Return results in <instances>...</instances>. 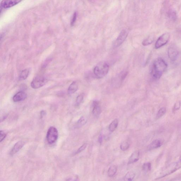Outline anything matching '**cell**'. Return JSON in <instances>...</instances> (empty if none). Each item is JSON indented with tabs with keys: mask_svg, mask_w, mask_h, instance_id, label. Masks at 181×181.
I'll return each mask as SVG.
<instances>
[{
	"mask_svg": "<svg viewBox=\"0 0 181 181\" xmlns=\"http://www.w3.org/2000/svg\"><path fill=\"white\" fill-rule=\"evenodd\" d=\"M167 64L163 59L158 58L153 63L151 74L153 79L158 80L166 70Z\"/></svg>",
	"mask_w": 181,
	"mask_h": 181,
	"instance_id": "cell-1",
	"label": "cell"
},
{
	"mask_svg": "<svg viewBox=\"0 0 181 181\" xmlns=\"http://www.w3.org/2000/svg\"><path fill=\"white\" fill-rule=\"evenodd\" d=\"M109 70V66L107 63L101 62L95 66L94 70V74L97 78H102L106 76Z\"/></svg>",
	"mask_w": 181,
	"mask_h": 181,
	"instance_id": "cell-2",
	"label": "cell"
},
{
	"mask_svg": "<svg viewBox=\"0 0 181 181\" xmlns=\"http://www.w3.org/2000/svg\"><path fill=\"white\" fill-rule=\"evenodd\" d=\"M58 138V131L57 128L52 126L48 129L46 139L50 144H53L57 141Z\"/></svg>",
	"mask_w": 181,
	"mask_h": 181,
	"instance_id": "cell-3",
	"label": "cell"
},
{
	"mask_svg": "<svg viewBox=\"0 0 181 181\" xmlns=\"http://www.w3.org/2000/svg\"><path fill=\"white\" fill-rule=\"evenodd\" d=\"M47 82V79L44 76H37L31 82V86L34 89H38L43 86Z\"/></svg>",
	"mask_w": 181,
	"mask_h": 181,
	"instance_id": "cell-4",
	"label": "cell"
},
{
	"mask_svg": "<svg viewBox=\"0 0 181 181\" xmlns=\"http://www.w3.org/2000/svg\"><path fill=\"white\" fill-rule=\"evenodd\" d=\"M170 35L169 33H165L158 38L155 45V48L158 49L165 45L169 42Z\"/></svg>",
	"mask_w": 181,
	"mask_h": 181,
	"instance_id": "cell-5",
	"label": "cell"
},
{
	"mask_svg": "<svg viewBox=\"0 0 181 181\" xmlns=\"http://www.w3.org/2000/svg\"><path fill=\"white\" fill-rule=\"evenodd\" d=\"M128 35V32L126 30L124 29L121 31L116 40L114 42L113 47L116 48L120 46L126 40Z\"/></svg>",
	"mask_w": 181,
	"mask_h": 181,
	"instance_id": "cell-6",
	"label": "cell"
},
{
	"mask_svg": "<svg viewBox=\"0 0 181 181\" xmlns=\"http://www.w3.org/2000/svg\"><path fill=\"white\" fill-rule=\"evenodd\" d=\"M168 54L169 59L171 61H176L179 55L178 48L175 45L169 46L168 48Z\"/></svg>",
	"mask_w": 181,
	"mask_h": 181,
	"instance_id": "cell-7",
	"label": "cell"
},
{
	"mask_svg": "<svg viewBox=\"0 0 181 181\" xmlns=\"http://www.w3.org/2000/svg\"><path fill=\"white\" fill-rule=\"evenodd\" d=\"M23 0H2L1 1V7L3 8H8L17 4Z\"/></svg>",
	"mask_w": 181,
	"mask_h": 181,
	"instance_id": "cell-8",
	"label": "cell"
},
{
	"mask_svg": "<svg viewBox=\"0 0 181 181\" xmlns=\"http://www.w3.org/2000/svg\"><path fill=\"white\" fill-rule=\"evenodd\" d=\"M25 143L23 141H20L18 142L13 147L10 152L11 155H13L18 152L25 145Z\"/></svg>",
	"mask_w": 181,
	"mask_h": 181,
	"instance_id": "cell-9",
	"label": "cell"
},
{
	"mask_svg": "<svg viewBox=\"0 0 181 181\" xmlns=\"http://www.w3.org/2000/svg\"><path fill=\"white\" fill-rule=\"evenodd\" d=\"M27 97V95L26 93L20 91L14 95L12 100L14 102H19L25 100Z\"/></svg>",
	"mask_w": 181,
	"mask_h": 181,
	"instance_id": "cell-10",
	"label": "cell"
},
{
	"mask_svg": "<svg viewBox=\"0 0 181 181\" xmlns=\"http://www.w3.org/2000/svg\"><path fill=\"white\" fill-rule=\"evenodd\" d=\"M101 112V108L99 103L97 101H94L93 103L92 112L94 116L97 117L100 114Z\"/></svg>",
	"mask_w": 181,
	"mask_h": 181,
	"instance_id": "cell-11",
	"label": "cell"
},
{
	"mask_svg": "<svg viewBox=\"0 0 181 181\" xmlns=\"http://www.w3.org/2000/svg\"><path fill=\"white\" fill-rule=\"evenodd\" d=\"M163 144L162 142L160 140L156 139L152 141L148 147V150H154V149L160 148L161 146V145Z\"/></svg>",
	"mask_w": 181,
	"mask_h": 181,
	"instance_id": "cell-12",
	"label": "cell"
},
{
	"mask_svg": "<svg viewBox=\"0 0 181 181\" xmlns=\"http://www.w3.org/2000/svg\"><path fill=\"white\" fill-rule=\"evenodd\" d=\"M139 152L138 151H136L133 153L129 159L128 165H130L137 161L139 160Z\"/></svg>",
	"mask_w": 181,
	"mask_h": 181,
	"instance_id": "cell-13",
	"label": "cell"
},
{
	"mask_svg": "<svg viewBox=\"0 0 181 181\" xmlns=\"http://www.w3.org/2000/svg\"><path fill=\"white\" fill-rule=\"evenodd\" d=\"M78 89V85L76 81H74L69 86L68 92L69 94L72 95L75 93Z\"/></svg>",
	"mask_w": 181,
	"mask_h": 181,
	"instance_id": "cell-14",
	"label": "cell"
},
{
	"mask_svg": "<svg viewBox=\"0 0 181 181\" xmlns=\"http://www.w3.org/2000/svg\"><path fill=\"white\" fill-rule=\"evenodd\" d=\"M117 168L115 165L111 166L108 169V174L110 177H112L114 176L117 172Z\"/></svg>",
	"mask_w": 181,
	"mask_h": 181,
	"instance_id": "cell-15",
	"label": "cell"
},
{
	"mask_svg": "<svg viewBox=\"0 0 181 181\" xmlns=\"http://www.w3.org/2000/svg\"><path fill=\"white\" fill-rule=\"evenodd\" d=\"M87 122V119L84 117H82L77 121L76 124V127L80 128L84 125Z\"/></svg>",
	"mask_w": 181,
	"mask_h": 181,
	"instance_id": "cell-16",
	"label": "cell"
},
{
	"mask_svg": "<svg viewBox=\"0 0 181 181\" xmlns=\"http://www.w3.org/2000/svg\"><path fill=\"white\" fill-rule=\"evenodd\" d=\"M155 37L153 35H150L148 38L144 40L142 42V45L143 46H146L152 44L154 40Z\"/></svg>",
	"mask_w": 181,
	"mask_h": 181,
	"instance_id": "cell-17",
	"label": "cell"
},
{
	"mask_svg": "<svg viewBox=\"0 0 181 181\" xmlns=\"http://www.w3.org/2000/svg\"><path fill=\"white\" fill-rule=\"evenodd\" d=\"M168 16L172 21L175 22L177 19L176 12L173 10H170L168 12Z\"/></svg>",
	"mask_w": 181,
	"mask_h": 181,
	"instance_id": "cell-18",
	"label": "cell"
},
{
	"mask_svg": "<svg viewBox=\"0 0 181 181\" xmlns=\"http://www.w3.org/2000/svg\"><path fill=\"white\" fill-rule=\"evenodd\" d=\"M29 73V69H26L22 70L20 74L19 77L20 80H25L27 79Z\"/></svg>",
	"mask_w": 181,
	"mask_h": 181,
	"instance_id": "cell-19",
	"label": "cell"
},
{
	"mask_svg": "<svg viewBox=\"0 0 181 181\" xmlns=\"http://www.w3.org/2000/svg\"><path fill=\"white\" fill-rule=\"evenodd\" d=\"M118 125V120L117 119H115L111 122L109 126L110 131L113 132L116 129Z\"/></svg>",
	"mask_w": 181,
	"mask_h": 181,
	"instance_id": "cell-20",
	"label": "cell"
},
{
	"mask_svg": "<svg viewBox=\"0 0 181 181\" xmlns=\"http://www.w3.org/2000/svg\"><path fill=\"white\" fill-rule=\"evenodd\" d=\"M135 174L132 171H129L125 175L124 177V180L125 181H132L133 180L134 177H135Z\"/></svg>",
	"mask_w": 181,
	"mask_h": 181,
	"instance_id": "cell-21",
	"label": "cell"
},
{
	"mask_svg": "<svg viewBox=\"0 0 181 181\" xmlns=\"http://www.w3.org/2000/svg\"><path fill=\"white\" fill-rule=\"evenodd\" d=\"M166 111V109L165 108L163 107L160 109L158 111L156 116V118L157 119L161 118L165 114Z\"/></svg>",
	"mask_w": 181,
	"mask_h": 181,
	"instance_id": "cell-22",
	"label": "cell"
},
{
	"mask_svg": "<svg viewBox=\"0 0 181 181\" xmlns=\"http://www.w3.org/2000/svg\"><path fill=\"white\" fill-rule=\"evenodd\" d=\"M130 144L128 141H125L121 144L120 145V149L123 151L127 150L129 148Z\"/></svg>",
	"mask_w": 181,
	"mask_h": 181,
	"instance_id": "cell-23",
	"label": "cell"
},
{
	"mask_svg": "<svg viewBox=\"0 0 181 181\" xmlns=\"http://www.w3.org/2000/svg\"><path fill=\"white\" fill-rule=\"evenodd\" d=\"M83 95L82 94L79 95L76 98L75 105L77 106H79L83 102Z\"/></svg>",
	"mask_w": 181,
	"mask_h": 181,
	"instance_id": "cell-24",
	"label": "cell"
},
{
	"mask_svg": "<svg viewBox=\"0 0 181 181\" xmlns=\"http://www.w3.org/2000/svg\"><path fill=\"white\" fill-rule=\"evenodd\" d=\"M151 169V164L150 163H147L144 164L143 166V169L144 171H146L150 170Z\"/></svg>",
	"mask_w": 181,
	"mask_h": 181,
	"instance_id": "cell-25",
	"label": "cell"
},
{
	"mask_svg": "<svg viewBox=\"0 0 181 181\" xmlns=\"http://www.w3.org/2000/svg\"><path fill=\"white\" fill-rule=\"evenodd\" d=\"M87 144H83L80 148L78 149L75 153V154H77L83 152V151L85 150L87 147Z\"/></svg>",
	"mask_w": 181,
	"mask_h": 181,
	"instance_id": "cell-26",
	"label": "cell"
},
{
	"mask_svg": "<svg viewBox=\"0 0 181 181\" xmlns=\"http://www.w3.org/2000/svg\"><path fill=\"white\" fill-rule=\"evenodd\" d=\"M181 106V102L180 101L177 102L175 103L173 107V111H176L180 109Z\"/></svg>",
	"mask_w": 181,
	"mask_h": 181,
	"instance_id": "cell-27",
	"label": "cell"
},
{
	"mask_svg": "<svg viewBox=\"0 0 181 181\" xmlns=\"http://www.w3.org/2000/svg\"><path fill=\"white\" fill-rule=\"evenodd\" d=\"M76 18H77V14L76 12H75L73 16L71 21V25L73 26L76 21Z\"/></svg>",
	"mask_w": 181,
	"mask_h": 181,
	"instance_id": "cell-28",
	"label": "cell"
},
{
	"mask_svg": "<svg viewBox=\"0 0 181 181\" xmlns=\"http://www.w3.org/2000/svg\"><path fill=\"white\" fill-rule=\"evenodd\" d=\"M6 136L7 134L4 133V132L2 131V130H1V132H0V139H1V142L5 139Z\"/></svg>",
	"mask_w": 181,
	"mask_h": 181,
	"instance_id": "cell-29",
	"label": "cell"
},
{
	"mask_svg": "<svg viewBox=\"0 0 181 181\" xmlns=\"http://www.w3.org/2000/svg\"><path fill=\"white\" fill-rule=\"evenodd\" d=\"M46 114V111H42L40 112V116L42 118L45 116Z\"/></svg>",
	"mask_w": 181,
	"mask_h": 181,
	"instance_id": "cell-30",
	"label": "cell"
},
{
	"mask_svg": "<svg viewBox=\"0 0 181 181\" xmlns=\"http://www.w3.org/2000/svg\"><path fill=\"white\" fill-rule=\"evenodd\" d=\"M99 141L101 143L102 142V137L101 136H100L99 138Z\"/></svg>",
	"mask_w": 181,
	"mask_h": 181,
	"instance_id": "cell-31",
	"label": "cell"
},
{
	"mask_svg": "<svg viewBox=\"0 0 181 181\" xmlns=\"http://www.w3.org/2000/svg\"><path fill=\"white\" fill-rule=\"evenodd\" d=\"M180 160L181 161V156H180Z\"/></svg>",
	"mask_w": 181,
	"mask_h": 181,
	"instance_id": "cell-32",
	"label": "cell"
}]
</instances>
